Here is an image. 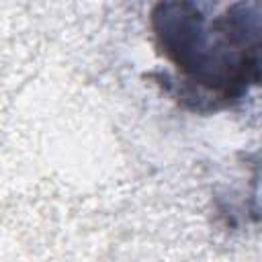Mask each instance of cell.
Listing matches in <instances>:
<instances>
[{"mask_svg": "<svg viewBox=\"0 0 262 262\" xmlns=\"http://www.w3.org/2000/svg\"><path fill=\"white\" fill-rule=\"evenodd\" d=\"M158 45L176 70L217 98L237 96L258 78V14L233 4L207 16L199 4L170 2L151 14Z\"/></svg>", "mask_w": 262, "mask_h": 262, "instance_id": "1", "label": "cell"}]
</instances>
